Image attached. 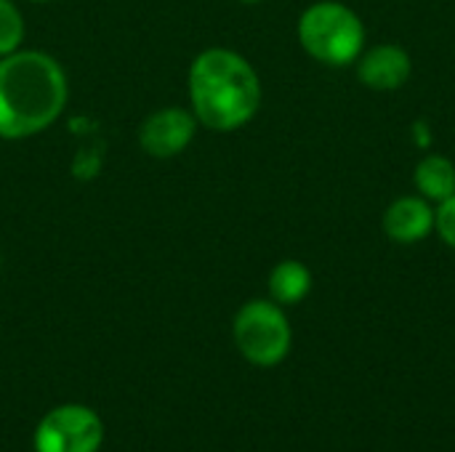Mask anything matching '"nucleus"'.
Listing matches in <instances>:
<instances>
[{"instance_id": "f257e3e1", "label": "nucleus", "mask_w": 455, "mask_h": 452, "mask_svg": "<svg viewBox=\"0 0 455 452\" xmlns=\"http://www.w3.org/2000/svg\"><path fill=\"white\" fill-rule=\"evenodd\" d=\"M67 99V72L51 53L19 48L0 59V139L21 141L48 131Z\"/></svg>"}, {"instance_id": "f03ea898", "label": "nucleus", "mask_w": 455, "mask_h": 452, "mask_svg": "<svg viewBox=\"0 0 455 452\" xmlns=\"http://www.w3.org/2000/svg\"><path fill=\"white\" fill-rule=\"evenodd\" d=\"M189 109L200 125L216 133L245 128L261 109V77L256 67L232 48H205L187 75Z\"/></svg>"}, {"instance_id": "7ed1b4c3", "label": "nucleus", "mask_w": 455, "mask_h": 452, "mask_svg": "<svg viewBox=\"0 0 455 452\" xmlns=\"http://www.w3.org/2000/svg\"><path fill=\"white\" fill-rule=\"evenodd\" d=\"M296 35L307 56L336 69L355 64L365 51V24L341 0H317L304 8Z\"/></svg>"}, {"instance_id": "20e7f679", "label": "nucleus", "mask_w": 455, "mask_h": 452, "mask_svg": "<svg viewBox=\"0 0 455 452\" xmlns=\"http://www.w3.org/2000/svg\"><path fill=\"white\" fill-rule=\"evenodd\" d=\"M237 352L256 368H275L291 354L293 330L285 306L272 298H253L243 304L232 322Z\"/></svg>"}, {"instance_id": "39448f33", "label": "nucleus", "mask_w": 455, "mask_h": 452, "mask_svg": "<svg viewBox=\"0 0 455 452\" xmlns=\"http://www.w3.org/2000/svg\"><path fill=\"white\" fill-rule=\"evenodd\" d=\"M32 442L35 452H99L104 424L85 405H61L37 424Z\"/></svg>"}, {"instance_id": "423d86ee", "label": "nucleus", "mask_w": 455, "mask_h": 452, "mask_svg": "<svg viewBox=\"0 0 455 452\" xmlns=\"http://www.w3.org/2000/svg\"><path fill=\"white\" fill-rule=\"evenodd\" d=\"M197 117L184 107H160L139 125V147L155 160H171L187 152L197 133Z\"/></svg>"}, {"instance_id": "0eeeda50", "label": "nucleus", "mask_w": 455, "mask_h": 452, "mask_svg": "<svg viewBox=\"0 0 455 452\" xmlns=\"http://www.w3.org/2000/svg\"><path fill=\"white\" fill-rule=\"evenodd\" d=\"M355 64H357V80L379 93L400 91L413 75L411 53L397 43H379L373 48H365Z\"/></svg>"}, {"instance_id": "6e6552de", "label": "nucleus", "mask_w": 455, "mask_h": 452, "mask_svg": "<svg viewBox=\"0 0 455 452\" xmlns=\"http://www.w3.org/2000/svg\"><path fill=\"white\" fill-rule=\"evenodd\" d=\"M437 224V205L421 194H403L392 200L384 210L381 226L384 234L397 245H416L432 237Z\"/></svg>"}, {"instance_id": "1a4fd4ad", "label": "nucleus", "mask_w": 455, "mask_h": 452, "mask_svg": "<svg viewBox=\"0 0 455 452\" xmlns=\"http://www.w3.org/2000/svg\"><path fill=\"white\" fill-rule=\"evenodd\" d=\"M413 184L432 205L445 202L455 194V163L440 152H427L413 170Z\"/></svg>"}, {"instance_id": "9d476101", "label": "nucleus", "mask_w": 455, "mask_h": 452, "mask_svg": "<svg viewBox=\"0 0 455 452\" xmlns=\"http://www.w3.org/2000/svg\"><path fill=\"white\" fill-rule=\"evenodd\" d=\"M269 298L280 306H296L312 293V272L299 258H285L272 266L269 280Z\"/></svg>"}, {"instance_id": "9b49d317", "label": "nucleus", "mask_w": 455, "mask_h": 452, "mask_svg": "<svg viewBox=\"0 0 455 452\" xmlns=\"http://www.w3.org/2000/svg\"><path fill=\"white\" fill-rule=\"evenodd\" d=\"M24 16L13 0H0V59L19 51L24 43Z\"/></svg>"}, {"instance_id": "f8f14e48", "label": "nucleus", "mask_w": 455, "mask_h": 452, "mask_svg": "<svg viewBox=\"0 0 455 452\" xmlns=\"http://www.w3.org/2000/svg\"><path fill=\"white\" fill-rule=\"evenodd\" d=\"M435 232L440 234V240L455 250V194L448 197L445 202L437 205V224Z\"/></svg>"}, {"instance_id": "ddd939ff", "label": "nucleus", "mask_w": 455, "mask_h": 452, "mask_svg": "<svg viewBox=\"0 0 455 452\" xmlns=\"http://www.w3.org/2000/svg\"><path fill=\"white\" fill-rule=\"evenodd\" d=\"M411 139H413V144H416L421 152H432V147H435V133H432L429 120H424V117L413 120V125H411Z\"/></svg>"}, {"instance_id": "4468645a", "label": "nucleus", "mask_w": 455, "mask_h": 452, "mask_svg": "<svg viewBox=\"0 0 455 452\" xmlns=\"http://www.w3.org/2000/svg\"><path fill=\"white\" fill-rule=\"evenodd\" d=\"M237 3H245V5H256V3H261V0H237Z\"/></svg>"}, {"instance_id": "2eb2a0df", "label": "nucleus", "mask_w": 455, "mask_h": 452, "mask_svg": "<svg viewBox=\"0 0 455 452\" xmlns=\"http://www.w3.org/2000/svg\"><path fill=\"white\" fill-rule=\"evenodd\" d=\"M27 3H51V0H27Z\"/></svg>"}]
</instances>
